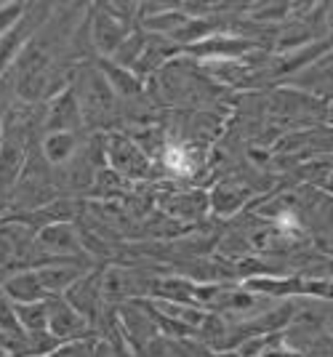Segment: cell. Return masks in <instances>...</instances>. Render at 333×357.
<instances>
[{"label":"cell","instance_id":"cell-1","mask_svg":"<svg viewBox=\"0 0 333 357\" xmlns=\"http://www.w3.org/2000/svg\"><path fill=\"white\" fill-rule=\"evenodd\" d=\"M72 91H75L86 126L96 128V126H104L109 120H115V115H118V93L107 83L102 70H93L88 64H83Z\"/></svg>","mask_w":333,"mask_h":357},{"label":"cell","instance_id":"cell-2","mask_svg":"<svg viewBox=\"0 0 333 357\" xmlns=\"http://www.w3.org/2000/svg\"><path fill=\"white\" fill-rule=\"evenodd\" d=\"M38 248L54 261H72V259H91L83 245V232L75 222L48 224L38 229Z\"/></svg>","mask_w":333,"mask_h":357},{"label":"cell","instance_id":"cell-3","mask_svg":"<svg viewBox=\"0 0 333 357\" xmlns=\"http://www.w3.org/2000/svg\"><path fill=\"white\" fill-rule=\"evenodd\" d=\"M27 165V147H24V128L19 123H6L3 128V147H0V197L14 192L19 178Z\"/></svg>","mask_w":333,"mask_h":357},{"label":"cell","instance_id":"cell-4","mask_svg":"<svg viewBox=\"0 0 333 357\" xmlns=\"http://www.w3.org/2000/svg\"><path fill=\"white\" fill-rule=\"evenodd\" d=\"M46 304H48V331H51L61 344L96 339V328H93L80 312H75V310L64 301V296H51V298H46Z\"/></svg>","mask_w":333,"mask_h":357},{"label":"cell","instance_id":"cell-5","mask_svg":"<svg viewBox=\"0 0 333 357\" xmlns=\"http://www.w3.org/2000/svg\"><path fill=\"white\" fill-rule=\"evenodd\" d=\"M64 301H67L75 312L83 314L93 328L99 326L102 314L107 312L104 298H102V267L88 269V272L64 294Z\"/></svg>","mask_w":333,"mask_h":357},{"label":"cell","instance_id":"cell-6","mask_svg":"<svg viewBox=\"0 0 333 357\" xmlns=\"http://www.w3.org/2000/svg\"><path fill=\"white\" fill-rule=\"evenodd\" d=\"M107 160L115 174L125 178H139L150 174V158L128 136H109L107 139Z\"/></svg>","mask_w":333,"mask_h":357},{"label":"cell","instance_id":"cell-7","mask_svg":"<svg viewBox=\"0 0 333 357\" xmlns=\"http://www.w3.org/2000/svg\"><path fill=\"white\" fill-rule=\"evenodd\" d=\"M128 35H131L128 22H121L118 16L107 14L104 8H99L93 14L91 38H93V48L102 54V59H112L118 54V48L125 43Z\"/></svg>","mask_w":333,"mask_h":357},{"label":"cell","instance_id":"cell-8","mask_svg":"<svg viewBox=\"0 0 333 357\" xmlns=\"http://www.w3.org/2000/svg\"><path fill=\"white\" fill-rule=\"evenodd\" d=\"M83 126V112L77 105V96L72 86L67 91H61L59 96H54L51 107L46 109V118H43V128L48 134H56V131H67V134H77V128Z\"/></svg>","mask_w":333,"mask_h":357},{"label":"cell","instance_id":"cell-9","mask_svg":"<svg viewBox=\"0 0 333 357\" xmlns=\"http://www.w3.org/2000/svg\"><path fill=\"white\" fill-rule=\"evenodd\" d=\"M160 208L176 222H195L206 216V211L211 208V200L206 192H173L160 200Z\"/></svg>","mask_w":333,"mask_h":357},{"label":"cell","instance_id":"cell-10","mask_svg":"<svg viewBox=\"0 0 333 357\" xmlns=\"http://www.w3.org/2000/svg\"><path fill=\"white\" fill-rule=\"evenodd\" d=\"M0 288L6 291V296L14 304H35V301H46L48 298L38 275H35V269H24V272H14V275L3 278Z\"/></svg>","mask_w":333,"mask_h":357},{"label":"cell","instance_id":"cell-11","mask_svg":"<svg viewBox=\"0 0 333 357\" xmlns=\"http://www.w3.org/2000/svg\"><path fill=\"white\" fill-rule=\"evenodd\" d=\"M208 200H211V208L213 213H235V211H240L248 200H251V187L248 184H242L240 178H227V181H222L211 195H208Z\"/></svg>","mask_w":333,"mask_h":357},{"label":"cell","instance_id":"cell-12","mask_svg":"<svg viewBox=\"0 0 333 357\" xmlns=\"http://www.w3.org/2000/svg\"><path fill=\"white\" fill-rule=\"evenodd\" d=\"M40 152H43V158H46L48 165H54V168L67 165L77 152H80L77 134H67V131L46 134L43 136V142H40Z\"/></svg>","mask_w":333,"mask_h":357},{"label":"cell","instance_id":"cell-13","mask_svg":"<svg viewBox=\"0 0 333 357\" xmlns=\"http://www.w3.org/2000/svg\"><path fill=\"white\" fill-rule=\"evenodd\" d=\"M99 70L104 73L107 83L112 86V91H115L118 96H123V99L141 96L144 80H141L137 73H131V70H125V67H118L115 61H109V59H99Z\"/></svg>","mask_w":333,"mask_h":357},{"label":"cell","instance_id":"cell-14","mask_svg":"<svg viewBox=\"0 0 333 357\" xmlns=\"http://www.w3.org/2000/svg\"><path fill=\"white\" fill-rule=\"evenodd\" d=\"M293 86L307 89L309 93H320L323 99L333 96V64H312L307 67L296 77H291Z\"/></svg>","mask_w":333,"mask_h":357},{"label":"cell","instance_id":"cell-15","mask_svg":"<svg viewBox=\"0 0 333 357\" xmlns=\"http://www.w3.org/2000/svg\"><path fill=\"white\" fill-rule=\"evenodd\" d=\"M16 320L24 333H43L48 331V304L35 301V304H14Z\"/></svg>","mask_w":333,"mask_h":357},{"label":"cell","instance_id":"cell-16","mask_svg":"<svg viewBox=\"0 0 333 357\" xmlns=\"http://www.w3.org/2000/svg\"><path fill=\"white\" fill-rule=\"evenodd\" d=\"M137 357H189V349H187V342L184 339H171V336H157L152 339Z\"/></svg>","mask_w":333,"mask_h":357},{"label":"cell","instance_id":"cell-17","mask_svg":"<svg viewBox=\"0 0 333 357\" xmlns=\"http://www.w3.org/2000/svg\"><path fill=\"white\" fill-rule=\"evenodd\" d=\"M48 357H96V339H83V342L61 344L56 352Z\"/></svg>","mask_w":333,"mask_h":357},{"label":"cell","instance_id":"cell-18","mask_svg":"<svg viewBox=\"0 0 333 357\" xmlns=\"http://www.w3.org/2000/svg\"><path fill=\"white\" fill-rule=\"evenodd\" d=\"M24 8H27V6H22V3H8V6H0V38H3V35L11 30L19 19H22Z\"/></svg>","mask_w":333,"mask_h":357},{"label":"cell","instance_id":"cell-19","mask_svg":"<svg viewBox=\"0 0 333 357\" xmlns=\"http://www.w3.org/2000/svg\"><path fill=\"white\" fill-rule=\"evenodd\" d=\"M187 342V349H189V357H219L216 349H211L208 344H203L200 339H184Z\"/></svg>","mask_w":333,"mask_h":357},{"label":"cell","instance_id":"cell-20","mask_svg":"<svg viewBox=\"0 0 333 357\" xmlns=\"http://www.w3.org/2000/svg\"><path fill=\"white\" fill-rule=\"evenodd\" d=\"M3 128H6V115H3V109H0V147H3Z\"/></svg>","mask_w":333,"mask_h":357},{"label":"cell","instance_id":"cell-21","mask_svg":"<svg viewBox=\"0 0 333 357\" xmlns=\"http://www.w3.org/2000/svg\"><path fill=\"white\" fill-rule=\"evenodd\" d=\"M219 357H242L238 349H227V352H219Z\"/></svg>","mask_w":333,"mask_h":357}]
</instances>
